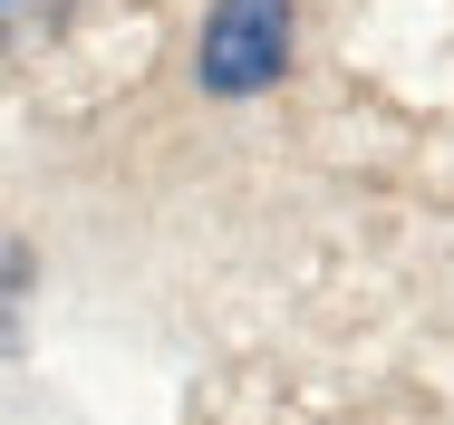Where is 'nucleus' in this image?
<instances>
[{"label":"nucleus","mask_w":454,"mask_h":425,"mask_svg":"<svg viewBox=\"0 0 454 425\" xmlns=\"http://www.w3.org/2000/svg\"><path fill=\"white\" fill-rule=\"evenodd\" d=\"M193 68H203V87H223V97L271 87L290 68V0H213Z\"/></svg>","instance_id":"1"},{"label":"nucleus","mask_w":454,"mask_h":425,"mask_svg":"<svg viewBox=\"0 0 454 425\" xmlns=\"http://www.w3.org/2000/svg\"><path fill=\"white\" fill-rule=\"evenodd\" d=\"M20 290H29V252L0 232V339H10V319H20Z\"/></svg>","instance_id":"2"},{"label":"nucleus","mask_w":454,"mask_h":425,"mask_svg":"<svg viewBox=\"0 0 454 425\" xmlns=\"http://www.w3.org/2000/svg\"><path fill=\"white\" fill-rule=\"evenodd\" d=\"M68 0H0V39H29V29H49Z\"/></svg>","instance_id":"3"}]
</instances>
